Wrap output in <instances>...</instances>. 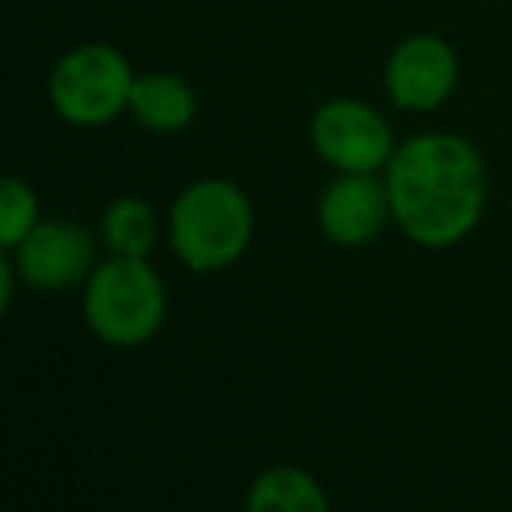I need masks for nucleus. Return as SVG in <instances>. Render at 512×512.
<instances>
[{
	"instance_id": "f257e3e1",
	"label": "nucleus",
	"mask_w": 512,
	"mask_h": 512,
	"mask_svg": "<svg viewBox=\"0 0 512 512\" xmlns=\"http://www.w3.org/2000/svg\"><path fill=\"white\" fill-rule=\"evenodd\" d=\"M384 182L391 216L425 248L467 237L485 213V164L464 136L425 133L398 143Z\"/></svg>"
},
{
	"instance_id": "f03ea898",
	"label": "nucleus",
	"mask_w": 512,
	"mask_h": 512,
	"mask_svg": "<svg viewBox=\"0 0 512 512\" xmlns=\"http://www.w3.org/2000/svg\"><path fill=\"white\" fill-rule=\"evenodd\" d=\"M255 230L251 203L223 178L196 182L171 206V244L189 269L213 272L244 255Z\"/></svg>"
},
{
	"instance_id": "7ed1b4c3",
	"label": "nucleus",
	"mask_w": 512,
	"mask_h": 512,
	"mask_svg": "<svg viewBox=\"0 0 512 512\" xmlns=\"http://www.w3.org/2000/svg\"><path fill=\"white\" fill-rule=\"evenodd\" d=\"M84 314L98 338L112 345H140L161 328L164 290L143 258L115 255L91 272Z\"/></svg>"
},
{
	"instance_id": "20e7f679",
	"label": "nucleus",
	"mask_w": 512,
	"mask_h": 512,
	"mask_svg": "<svg viewBox=\"0 0 512 512\" xmlns=\"http://www.w3.org/2000/svg\"><path fill=\"white\" fill-rule=\"evenodd\" d=\"M133 70L112 46H81L56 63L49 98L56 112L74 126H105L129 108Z\"/></svg>"
},
{
	"instance_id": "39448f33",
	"label": "nucleus",
	"mask_w": 512,
	"mask_h": 512,
	"mask_svg": "<svg viewBox=\"0 0 512 512\" xmlns=\"http://www.w3.org/2000/svg\"><path fill=\"white\" fill-rule=\"evenodd\" d=\"M310 140L317 154L342 175H373L387 168L398 150L384 115L356 98H335L317 108Z\"/></svg>"
},
{
	"instance_id": "423d86ee",
	"label": "nucleus",
	"mask_w": 512,
	"mask_h": 512,
	"mask_svg": "<svg viewBox=\"0 0 512 512\" xmlns=\"http://www.w3.org/2000/svg\"><path fill=\"white\" fill-rule=\"evenodd\" d=\"M457 53L439 35H408L384 70L387 95L405 112H432L457 88Z\"/></svg>"
},
{
	"instance_id": "0eeeda50",
	"label": "nucleus",
	"mask_w": 512,
	"mask_h": 512,
	"mask_svg": "<svg viewBox=\"0 0 512 512\" xmlns=\"http://www.w3.org/2000/svg\"><path fill=\"white\" fill-rule=\"evenodd\" d=\"M18 269L39 290H67L95 269V241L77 223H35L18 244Z\"/></svg>"
},
{
	"instance_id": "6e6552de",
	"label": "nucleus",
	"mask_w": 512,
	"mask_h": 512,
	"mask_svg": "<svg viewBox=\"0 0 512 512\" xmlns=\"http://www.w3.org/2000/svg\"><path fill=\"white\" fill-rule=\"evenodd\" d=\"M391 216L387 182L373 175H342L324 189L317 203L321 230L338 244H363L380 234Z\"/></svg>"
},
{
	"instance_id": "1a4fd4ad",
	"label": "nucleus",
	"mask_w": 512,
	"mask_h": 512,
	"mask_svg": "<svg viewBox=\"0 0 512 512\" xmlns=\"http://www.w3.org/2000/svg\"><path fill=\"white\" fill-rule=\"evenodd\" d=\"M129 108L143 126L157 129V133H175V129L189 126L192 115H196V95L182 77L147 74L133 81Z\"/></svg>"
},
{
	"instance_id": "9d476101",
	"label": "nucleus",
	"mask_w": 512,
	"mask_h": 512,
	"mask_svg": "<svg viewBox=\"0 0 512 512\" xmlns=\"http://www.w3.org/2000/svg\"><path fill=\"white\" fill-rule=\"evenodd\" d=\"M248 512H328L321 488L297 467H272L255 481Z\"/></svg>"
},
{
	"instance_id": "9b49d317",
	"label": "nucleus",
	"mask_w": 512,
	"mask_h": 512,
	"mask_svg": "<svg viewBox=\"0 0 512 512\" xmlns=\"http://www.w3.org/2000/svg\"><path fill=\"white\" fill-rule=\"evenodd\" d=\"M105 244L115 255L126 258H147V251L157 241V216L143 199H115L105 213Z\"/></svg>"
},
{
	"instance_id": "f8f14e48",
	"label": "nucleus",
	"mask_w": 512,
	"mask_h": 512,
	"mask_svg": "<svg viewBox=\"0 0 512 512\" xmlns=\"http://www.w3.org/2000/svg\"><path fill=\"white\" fill-rule=\"evenodd\" d=\"M39 223L35 192L18 178H0V248H18Z\"/></svg>"
},
{
	"instance_id": "ddd939ff",
	"label": "nucleus",
	"mask_w": 512,
	"mask_h": 512,
	"mask_svg": "<svg viewBox=\"0 0 512 512\" xmlns=\"http://www.w3.org/2000/svg\"><path fill=\"white\" fill-rule=\"evenodd\" d=\"M7 300H11V265L0 255V317H4V310H7Z\"/></svg>"
}]
</instances>
